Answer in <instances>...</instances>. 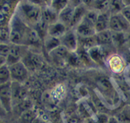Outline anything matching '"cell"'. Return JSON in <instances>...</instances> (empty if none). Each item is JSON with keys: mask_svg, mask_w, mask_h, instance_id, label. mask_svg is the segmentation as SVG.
<instances>
[{"mask_svg": "<svg viewBox=\"0 0 130 123\" xmlns=\"http://www.w3.org/2000/svg\"><path fill=\"white\" fill-rule=\"evenodd\" d=\"M122 2H123L124 4L125 7L130 5V0H122Z\"/></svg>", "mask_w": 130, "mask_h": 123, "instance_id": "41", "label": "cell"}, {"mask_svg": "<svg viewBox=\"0 0 130 123\" xmlns=\"http://www.w3.org/2000/svg\"><path fill=\"white\" fill-rule=\"evenodd\" d=\"M124 7L122 0H110L108 12L111 15L121 13Z\"/></svg>", "mask_w": 130, "mask_h": 123, "instance_id": "28", "label": "cell"}, {"mask_svg": "<svg viewBox=\"0 0 130 123\" xmlns=\"http://www.w3.org/2000/svg\"><path fill=\"white\" fill-rule=\"evenodd\" d=\"M21 61L29 71L40 69L43 64L42 56L37 53L29 51H27L25 53Z\"/></svg>", "mask_w": 130, "mask_h": 123, "instance_id": "8", "label": "cell"}, {"mask_svg": "<svg viewBox=\"0 0 130 123\" xmlns=\"http://www.w3.org/2000/svg\"><path fill=\"white\" fill-rule=\"evenodd\" d=\"M10 46V43H0V55L7 58V55H8V52H9Z\"/></svg>", "mask_w": 130, "mask_h": 123, "instance_id": "32", "label": "cell"}, {"mask_svg": "<svg viewBox=\"0 0 130 123\" xmlns=\"http://www.w3.org/2000/svg\"><path fill=\"white\" fill-rule=\"evenodd\" d=\"M49 25L41 19L37 24L35 25L32 28L35 30L42 41L48 35V28Z\"/></svg>", "mask_w": 130, "mask_h": 123, "instance_id": "23", "label": "cell"}, {"mask_svg": "<svg viewBox=\"0 0 130 123\" xmlns=\"http://www.w3.org/2000/svg\"><path fill=\"white\" fill-rule=\"evenodd\" d=\"M11 81L10 72L8 65L5 64L0 67V85Z\"/></svg>", "mask_w": 130, "mask_h": 123, "instance_id": "30", "label": "cell"}, {"mask_svg": "<svg viewBox=\"0 0 130 123\" xmlns=\"http://www.w3.org/2000/svg\"><path fill=\"white\" fill-rule=\"evenodd\" d=\"M124 71H126V78H127V80L128 81V83L130 84V64L128 66H126Z\"/></svg>", "mask_w": 130, "mask_h": 123, "instance_id": "37", "label": "cell"}, {"mask_svg": "<svg viewBox=\"0 0 130 123\" xmlns=\"http://www.w3.org/2000/svg\"><path fill=\"white\" fill-rule=\"evenodd\" d=\"M5 64H7V60H6V58L0 55V67H2V66H4V65Z\"/></svg>", "mask_w": 130, "mask_h": 123, "instance_id": "38", "label": "cell"}, {"mask_svg": "<svg viewBox=\"0 0 130 123\" xmlns=\"http://www.w3.org/2000/svg\"><path fill=\"white\" fill-rule=\"evenodd\" d=\"M121 14L130 23V5L126 6L121 12Z\"/></svg>", "mask_w": 130, "mask_h": 123, "instance_id": "33", "label": "cell"}, {"mask_svg": "<svg viewBox=\"0 0 130 123\" xmlns=\"http://www.w3.org/2000/svg\"><path fill=\"white\" fill-rule=\"evenodd\" d=\"M78 44H80L82 48H84V50H86L87 51L91 47L98 46L96 39H95V35L90 37H85V38L78 37Z\"/></svg>", "mask_w": 130, "mask_h": 123, "instance_id": "26", "label": "cell"}, {"mask_svg": "<svg viewBox=\"0 0 130 123\" xmlns=\"http://www.w3.org/2000/svg\"><path fill=\"white\" fill-rule=\"evenodd\" d=\"M74 30L78 37H90L96 34L94 24L87 20L85 16Z\"/></svg>", "mask_w": 130, "mask_h": 123, "instance_id": "12", "label": "cell"}, {"mask_svg": "<svg viewBox=\"0 0 130 123\" xmlns=\"http://www.w3.org/2000/svg\"><path fill=\"white\" fill-rule=\"evenodd\" d=\"M70 5L73 7H77L82 5V0H70Z\"/></svg>", "mask_w": 130, "mask_h": 123, "instance_id": "35", "label": "cell"}, {"mask_svg": "<svg viewBox=\"0 0 130 123\" xmlns=\"http://www.w3.org/2000/svg\"><path fill=\"white\" fill-rule=\"evenodd\" d=\"M61 45L72 53L75 52L78 47V38L74 29L69 28L65 34L59 39Z\"/></svg>", "mask_w": 130, "mask_h": 123, "instance_id": "7", "label": "cell"}, {"mask_svg": "<svg viewBox=\"0 0 130 123\" xmlns=\"http://www.w3.org/2000/svg\"><path fill=\"white\" fill-rule=\"evenodd\" d=\"M116 118L119 123H130V104L124 106Z\"/></svg>", "mask_w": 130, "mask_h": 123, "instance_id": "24", "label": "cell"}, {"mask_svg": "<svg viewBox=\"0 0 130 123\" xmlns=\"http://www.w3.org/2000/svg\"><path fill=\"white\" fill-rule=\"evenodd\" d=\"M102 46H96L94 47H91L87 51L89 56L92 61L96 63H102L103 62L104 58V52Z\"/></svg>", "mask_w": 130, "mask_h": 123, "instance_id": "20", "label": "cell"}, {"mask_svg": "<svg viewBox=\"0 0 130 123\" xmlns=\"http://www.w3.org/2000/svg\"><path fill=\"white\" fill-rule=\"evenodd\" d=\"M11 90H12V107L17 105L25 100L27 96V89L21 83L11 81Z\"/></svg>", "mask_w": 130, "mask_h": 123, "instance_id": "11", "label": "cell"}, {"mask_svg": "<svg viewBox=\"0 0 130 123\" xmlns=\"http://www.w3.org/2000/svg\"><path fill=\"white\" fill-rule=\"evenodd\" d=\"M71 53L65 47L60 45L50 53L48 56L55 64L59 66H62L68 62V59Z\"/></svg>", "mask_w": 130, "mask_h": 123, "instance_id": "6", "label": "cell"}, {"mask_svg": "<svg viewBox=\"0 0 130 123\" xmlns=\"http://www.w3.org/2000/svg\"><path fill=\"white\" fill-rule=\"evenodd\" d=\"M109 30L112 32L126 33L130 30V23L121 13L110 15Z\"/></svg>", "mask_w": 130, "mask_h": 123, "instance_id": "5", "label": "cell"}, {"mask_svg": "<svg viewBox=\"0 0 130 123\" xmlns=\"http://www.w3.org/2000/svg\"><path fill=\"white\" fill-rule=\"evenodd\" d=\"M43 45L45 50L47 53H50L57 47L61 45L59 39L47 35L43 41Z\"/></svg>", "mask_w": 130, "mask_h": 123, "instance_id": "22", "label": "cell"}, {"mask_svg": "<svg viewBox=\"0 0 130 123\" xmlns=\"http://www.w3.org/2000/svg\"><path fill=\"white\" fill-rule=\"evenodd\" d=\"M110 15L111 14L108 11L100 12L94 24L96 33L109 29V21Z\"/></svg>", "mask_w": 130, "mask_h": 123, "instance_id": "15", "label": "cell"}, {"mask_svg": "<svg viewBox=\"0 0 130 123\" xmlns=\"http://www.w3.org/2000/svg\"><path fill=\"white\" fill-rule=\"evenodd\" d=\"M9 67L11 81L23 83L28 77L29 70L22 61L15 63Z\"/></svg>", "mask_w": 130, "mask_h": 123, "instance_id": "4", "label": "cell"}, {"mask_svg": "<svg viewBox=\"0 0 130 123\" xmlns=\"http://www.w3.org/2000/svg\"><path fill=\"white\" fill-rule=\"evenodd\" d=\"M26 47H27L10 44L9 52H8V55L6 58L7 65L11 66L13 64L21 61L24 55L27 51L25 50Z\"/></svg>", "mask_w": 130, "mask_h": 123, "instance_id": "13", "label": "cell"}, {"mask_svg": "<svg viewBox=\"0 0 130 123\" xmlns=\"http://www.w3.org/2000/svg\"><path fill=\"white\" fill-rule=\"evenodd\" d=\"M10 43L27 47L31 27L27 25L15 12L9 22Z\"/></svg>", "mask_w": 130, "mask_h": 123, "instance_id": "1", "label": "cell"}, {"mask_svg": "<svg viewBox=\"0 0 130 123\" xmlns=\"http://www.w3.org/2000/svg\"><path fill=\"white\" fill-rule=\"evenodd\" d=\"M0 43L10 44L9 24L0 26Z\"/></svg>", "mask_w": 130, "mask_h": 123, "instance_id": "31", "label": "cell"}, {"mask_svg": "<svg viewBox=\"0 0 130 123\" xmlns=\"http://www.w3.org/2000/svg\"><path fill=\"white\" fill-rule=\"evenodd\" d=\"M21 0H0V26L8 25Z\"/></svg>", "mask_w": 130, "mask_h": 123, "instance_id": "3", "label": "cell"}, {"mask_svg": "<svg viewBox=\"0 0 130 123\" xmlns=\"http://www.w3.org/2000/svg\"><path fill=\"white\" fill-rule=\"evenodd\" d=\"M110 3V0H94L91 9L95 10L98 12H107L108 11Z\"/></svg>", "mask_w": 130, "mask_h": 123, "instance_id": "25", "label": "cell"}, {"mask_svg": "<svg viewBox=\"0 0 130 123\" xmlns=\"http://www.w3.org/2000/svg\"><path fill=\"white\" fill-rule=\"evenodd\" d=\"M107 123H119L116 117H110L108 119Z\"/></svg>", "mask_w": 130, "mask_h": 123, "instance_id": "39", "label": "cell"}, {"mask_svg": "<svg viewBox=\"0 0 130 123\" xmlns=\"http://www.w3.org/2000/svg\"><path fill=\"white\" fill-rule=\"evenodd\" d=\"M95 39H96L98 46H105L113 44H112V31H110L109 29L96 33L95 34Z\"/></svg>", "mask_w": 130, "mask_h": 123, "instance_id": "17", "label": "cell"}, {"mask_svg": "<svg viewBox=\"0 0 130 123\" xmlns=\"http://www.w3.org/2000/svg\"><path fill=\"white\" fill-rule=\"evenodd\" d=\"M58 15L59 14L49 6H45L42 8V15L41 19L50 25L58 21Z\"/></svg>", "mask_w": 130, "mask_h": 123, "instance_id": "18", "label": "cell"}, {"mask_svg": "<svg viewBox=\"0 0 130 123\" xmlns=\"http://www.w3.org/2000/svg\"><path fill=\"white\" fill-rule=\"evenodd\" d=\"M112 44L116 47L122 46L124 44L127 42L126 33L124 32H112Z\"/></svg>", "mask_w": 130, "mask_h": 123, "instance_id": "27", "label": "cell"}, {"mask_svg": "<svg viewBox=\"0 0 130 123\" xmlns=\"http://www.w3.org/2000/svg\"><path fill=\"white\" fill-rule=\"evenodd\" d=\"M15 12L27 25L32 28L42 19V7L32 4L28 0H21Z\"/></svg>", "mask_w": 130, "mask_h": 123, "instance_id": "2", "label": "cell"}, {"mask_svg": "<svg viewBox=\"0 0 130 123\" xmlns=\"http://www.w3.org/2000/svg\"><path fill=\"white\" fill-rule=\"evenodd\" d=\"M28 1L32 4L38 5L39 7H42V8L47 6L45 4V0H28Z\"/></svg>", "mask_w": 130, "mask_h": 123, "instance_id": "34", "label": "cell"}, {"mask_svg": "<svg viewBox=\"0 0 130 123\" xmlns=\"http://www.w3.org/2000/svg\"><path fill=\"white\" fill-rule=\"evenodd\" d=\"M93 2L94 0H82V4L89 9V8H91Z\"/></svg>", "mask_w": 130, "mask_h": 123, "instance_id": "36", "label": "cell"}, {"mask_svg": "<svg viewBox=\"0 0 130 123\" xmlns=\"http://www.w3.org/2000/svg\"><path fill=\"white\" fill-rule=\"evenodd\" d=\"M69 28L60 21H57L48 26V35L60 39L68 31Z\"/></svg>", "mask_w": 130, "mask_h": 123, "instance_id": "14", "label": "cell"}, {"mask_svg": "<svg viewBox=\"0 0 130 123\" xmlns=\"http://www.w3.org/2000/svg\"><path fill=\"white\" fill-rule=\"evenodd\" d=\"M75 7L69 5L59 13L58 21L69 28Z\"/></svg>", "mask_w": 130, "mask_h": 123, "instance_id": "19", "label": "cell"}, {"mask_svg": "<svg viewBox=\"0 0 130 123\" xmlns=\"http://www.w3.org/2000/svg\"><path fill=\"white\" fill-rule=\"evenodd\" d=\"M5 113H7V112H6L5 110H4L3 107L2 106V104H1V103H0V116L5 115Z\"/></svg>", "mask_w": 130, "mask_h": 123, "instance_id": "40", "label": "cell"}, {"mask_svg": "<svg viewBox=\"0 0 130 123\" xmlns=\"http://www.w3.org/2000/svg\"><path fill=\"white\" fill-rule=\"evenodd\" d=\"M66 93V88L62 84L57 85L49 92V96L52 103H57L64 96Z\"/></svg>", "mask_w": 130, "mask_h": 123, "instance_id": "21", "label": "cell"}, {"mask_svg": "<svg viewBox=\"0 0 130 123\" xmlns=\"http://www.w3.org/2000/svg\"><path fill=\"white\" fill-rule=\"evenodd\" d=\"M69 5L70 0H51L49 7L59 14Z\"/></svg>", "mask_w": 130, "mask_h": 123, "instance_id": "29", "label": "cell"}, {"mask_svg": "<svg viewBox=\"0 0 130 123\" xmlns=\"http://www.w3.org/2000/svg\"><path fill=\"white\" fill-rule=\"evenodd\" d=\"M107 66L113 73L119 75L124 72L126 67V61L119 54H112L107 60Z\"/></svg>", "mask_w": 130, "mask_h": 123, "instance_id": "10", "label": "cell"}, {"mask_svg": "<svg viewBox=\"0 0 130 123\" xmlns=\"http://www.w3.org/2000/svg\"><path fill=\"white\" fill-rule=\"evenodd\" d=\"M0 103L6 112H10L12 109L11 81L0 85Z\"/></svg>", "mask_w": 130, "mask_h": 123, "instance_id": "9", "label": "cell"}, {"mask_svg": "<svg viewBox=\"0 0 130 123\" xmlns=\"http://www.w3.org/2000/svg\"><path fill=\"white\" fill-rule=\"evenodd\" d=\"M88 9L89 8H87L83 4L77 7H75L72 20H71L69 28L74 29L83 19Z\"/></svg>", "mask_w": 130, "mask_h": 123, "instance_id": "16", "label": "cell"}, {"mask_svg": "<svg viewBox=\"0 0 130 123\" xmlns=\"http://www.w3.org/2000/svg\"><path fill=\"white\" fill-rule=\"evenodd\" d=\"M45 4L47 6H49L50 3L51 2V0H45Z\"/></svg>", "mask_w": 130, "mask_h": 123, "instance_id": "42", "label": "cell"}]
</instances>
